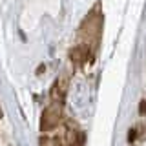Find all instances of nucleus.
I'll list each match as a JSON object with an SVG mask.
<instances>
[{
    "label": "nucleus",
    "mask_w": 146,
    "mask_h": 146,
    "mask_svg": "<svg viewBox=\"0 0 146 146\" xmlns=\"http://www.w3.org/2000/svg\"><path fill=\"white\" fill-rule=\"evenodd\" d=\"M62 119V108L58 102H53L51 106H48L42 111V119H40V130L42 131H49L60 122Z\"/></svg>",
    "instance_id": "1"
},
{
    "label": "nucleus",
    "mask_w": 146,
    "mask_h": 146,
    "mask_svg": "<svg viewBox=\"0 0 146 146\" xmlns=\"http://www.w3.org/2000/svg\"><path fill=\"white\" fill-rule=\"evenodd\" d=\"M66 91H68V77H58L55 80L53 88H51V99L53 102H58L60 104L64 97H66Z\"/></svg>",
    "instance_id": "2"
},
{
    "label": "nucleus",
    "mask_w": 146,
    "mask_h": 146,
    "mask_svg": "<svg viewBox=\"0 0 146 146\" xmlns=\"http://www.w3.org/2000/svg\"><path fill=\"white\" fill-rule=\"evenodd\" d=\"M53 146H64V141L60 139V137H55V139H53Z\"/></svg>",
    "instance_id": "3"
},
{
    "label": "nucleus",
    "mask_w": 146,
    "mask_h": 146,
    "mask_svg": "<svg viewBox=\"0 0 146 146\" xmlns=\"http://www.w3.org/2000/svg\"><path fill=\"white\" fill-rule=\"evenodd\" d=\"M135 137H137V133H135V130H130V133H128V141H135Z\"/></svg>",
    "instance_id": "4"
},
{
    "label": "nucleus",
    "mask_w": 146,
    "mask_h": 146,
    "mask_svg": "<svg viewBox=\"0 0 146 146\" xmlns=\"http://www.w3.org/2000/svg\"><path fill=\"white\" fill-rule=\"evenodd\" d=\"M139 111H141V113H144V111H146V100H143V102H141V108H139Z\"/></svg>",
    "instance_id": "5"
},
{
    "label": "nucleus",
    "mask_w": 146,
    "mask_h": 146,
    "mask_svg": "<svg viewBox=\"0 0 146 146\" xmlns=\"http://www.w3.org/2000/svg\"><path fill=\"white\" fill-rule=\"evenodd\" d=\"M40 144H42V146H48V139H44V137H42V139H40Z\"/></svg>",
    "instance_id": "6"
},
{
    "label": "nucleus",
    "mask_w": 146,
    "mask_h": 146,
    "mask_svg": "<svg viewBox=\"0 0 146 146\" xmlns=\"http://www.w3.org/2000/svg\"><path fill=\"white\" fill-rule=\"evenodd\" d=\"M0 117H2V110H0Z\"/></svg>",
    "instance_id": "7"
}]
</instances>
